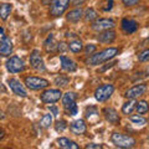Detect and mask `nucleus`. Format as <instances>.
<instances>
[{
    "mask_svg": "<svg viewBox=\"0 0 149 149\" xmlns=\"http://www.w3.org/2000/svg\"><path fill=\"white\" fill-rule=\"evenodd\" d=\"M118 49L117 47H109L106 50H102L100 52L92 54L90 57L87 58V65L90 66H97V65H102L103 62L109 61L111 58H113L116 55L118 54Z\"/></svg>",
    "mask_w": 149,
    "mask_h": 149,
    "instance_id": "f257e3e1",
    "label": "nucleus"
},
{
    "mask_svg": "<svg viewBox=\"0 0 149 149\" xmlns=\"http://www.w3.org/2000/svg\"><path fill=\"white\" fill-rule=\"evenodd\" d=\"M111 142L117 148H124V149L133 148L136 146V139L133 137L127 136V134H122V133H113L111 136Z\"/></svg>",
    "mask_w": 149,
    "mask_h": 149,
    "instance_id": "f03ea898",
    "label": "nucleus"
},
{
    "mask_svg": "<svg viewBox=\"0 0 149 149\" xmlns=\"http://www.w3.org/2000/svg\"><path fill=\"white\" fill-rule=\"evenodd\" d=\"M71 0H51L50 4V15L54 17H58L67 10L68 4Z\"/></svg>",
    "mask_w": 149,
    "mask_h": 149,
    "instance_id": "7ed1b4c3",
    "label": "nucleus"
},
{
    "mask_svg": "<svg viewBox=\"0 0 149 149\" xmlns=\"http://www.w3.org/2000/svg\"><path fill=\"white\" fill-rule=\"evenodd\" d=\"M25 85L27 88H30L32 91H39V90H44V88L49 87L50 82L47 80H45L42 77H26L25 78Z\"/></svg>",
    "mask_w": 149,
    "mask_h": 149,
    "instance_id": "20e7f679",
    "label": "nucleus"
},
{
    "mask_svg": "<svg viewBox=\"0 0 149 149\" xmlns=\"http://www.w3.org/2000/svg\"><path fill=\"white\" fill-rule=\"evenodd\" d=\"M113 92H114L113 85L106 83V85L97 87V90L95 91V98L98 102H106L107 100L111 98V96L113 95Z\"/></svg>",
    "mask_w": 149,
    "mask_h": 149,
    "instance_id": "39448f33",
    "label": "nucleus"
},
{
    "mask_svg": "<svg viewBox=\"0 0 149 149\" xmlns=\"http://www.w3.org/2000/svg\"><path fill=\"white\" fill-rule=\"evenodd\" d=\"M5 66H6V70L10 73H19V72H22L25 70L24 61H22L20 57H17V56H11V57L6 61Z\"/></svg>",
    "mask_w": 149,
    "mask_h": 149,
    "instance_id": "423d86ee",
    "label": "nucleus"
},
{
    "mask_svg": "<svg viewBox=\"0 0 149 149\" xmlns=\"http://www.w3.org/2000/svg\"><path fill=\"white\" fill-rule=\"evenodd\" d=\"M116 26V22L112 20V19H108V17H102V19H97V20H95L92 22V30L95 31H104V30H111L113 29V27Z\"/></svg>",
    "mask_w": 149,
    "mask_h": 149,
    "instance_id": "0eeeda50",
    "label": "nucleus"
},
{
    "mask_svg": "<svg viewBox=\"0 0 149 149\" xmlns=\"http://www.w3.org/2000/svg\"><path fill=\"white\" fill-rule=\"evenodd\" d=\"M62 97V93L60 90H47L44 91L41 95V101L44 103H56Z\"/></svg>",
    "mask_w": 149,
    "mask_h": 149,
    "instance_id": "6e6552de",
    "label": "nucleus"
},
{
    "mask_svg": "<svg viewBox=\"0 0 149 149\" xmlns=\"http://www.w3.org/2000/svg\"><path fill=\"white\" fill-rule=\"evenodd\" d=\"M8 85L10 87V90L15 93L16 96H20V97H27V92L25 90L24 85L17 80V78H9L8 80Z\"/></svg>",
    "mask_w": 149,
    "mask_h": 149,
    "instance_id": "1a4fd4ad",
    "label": "nucleus"
},
{
    "mask_svg": "<svg viewBox=\"0 0 149 149\" xmlns=\"http://www.w3.org/2000/svg\"><path fill=\"white\" fill-rule=\"evenodd\" d=\"M30 65L31 67L36 70V71H45V65L42 61V57L40 56V51L39 50H34L30 55Z\"/></svg>",
    "mask_w": 149,
    "mask_h": 149,
    "instance_id": "9d476101",
    "label": "nucleus"
},
{
    "mask_svg": "<svg viewBox=\"0 0 149 149\" xmlns=\"http://www.w3.org/2000/svg\"><path fill=\"white\" fill-rule=\"evenodd\" d=\"M147 91V85H144V83H141V85H136L133 86L132 88H129V90L125 92V97L129 100H134V98H138V97L143 96L144 93Z\"/></svg>",
    "mask_w": 149,
    "mask_h": 149,
    "instance_id": "9b49d317",
    "label": "nucleus"
},
{
    "mask_svg": "<svg viewBox=\"0 0 149 149\" xmlns=\"http://www.w3.org/2000/svg\"><path fill=\"white\" fill-rule=\"evenodd\" d=\"M70 130L76 134V136H81V134H85L86 130H87V127H86V123L83 119H77L72 122L70 124Z\"/></svg>",
    "mask_w": 149,
    "mask_h": 149,
    "instance_id": "f8f14e48",
    "label": "nucleus"
},
{
    "mask_svg": "<svg viewBox=\"0 0 149 149\" xmlns=\"http://www.w3.org/2000/svg\"><path fill=\"white\" fill-rule=\"evenodd\" d=\"M103 114H104V118L107 119V122H109L112 124H118L119 123L120 118H119L118 112L114 108H112V107H107V108H104Z\"/></svg>",
    "mask_w": 149,
    "mask_h": 149,
    "instance_id": "ddd939ff",
    "label": "nucleus"
},
{
    "mask_svg": "<svg viewBox=\"0 0 149 149\" xmlns=\"http://www.w3.org/2000/svg\"><path fill=\"white\" fill-rule=\"evenodd\" d=\"M13 52V41L4 36L0 41V56H10Z\"/></svg>",
    "mask_w": 149,
    "mask_h": 149,
    "instance_id": "4468645a",
    "label": "nucleus"
},
{
    "mask_svg": "<svg viewBox=\"0 0 149 149\" xmlns=\"http://www.w3.org/2000/svg\"><path fill=\"white\" fill-rule=\"evenodd\" d=\"M116 39V32L113 30H104V31H101L98 36H97V40L100 41L101 44H109V42H113Z\"/></svg>",
    "mask_w": 149,
    "mask_h": 149,
    "instance_id": "2eb2a0df",
    "label": "nucleus"
},
{
    "mask_svg": "<svg viewBox=\"0 0 149 149\" xmlns=\"http://www.w3.org/2000/svg\"><path fill=\"white\" fill-rule=\"evenodd\" d=\"M60 62H61L62 70H65L66 72H74L77 70V65L67 56H63V55L60 56Z\"/></svg>",
    "mask_w": 149,
    "mask_h": 149,
    "instance_id": "dca6fc26",
    "label": "nucleus"
},
{
    "mask_svg": "<svg viewBox=\"0 0 149 149\" xmlns=\"http://www.w3.org/2000/svg\"><path fill=\"white\" fill-rule=\"evenodd\" d=\"M122 29L124 32H127V34H133V32H136L137 29H138V24L137 21L132 20V19H123L122 20Z\"/></svg>",
    "mask_w": 149,
    "mask_h": 149,
    "instance_id": "f3484780",
    "label": "nucleus"
},
{
    "mask_svg": "<svg viewBox=\"0 0 149 149\" xmlns=\"http://www.w3.org/2000/svg\"><path fill=\"white\" fill-rule=\"evenodd\" d=\"M76 98H77V95L74 92L65 93V95L62 96V104H63V107L68 111L74 103H76Z\"/></svg>",
    "mask_w": 149,
    "mask_h": 149,
    "instance_id": "a211bd4d",
    "label": "nucleus"
},
{
    "mask_svg": "<svg viewBox=\"0 0 149 149\" xmlns=\"http://www.w3.org/2000/svg\"><path fill=\"white\" fill-rule=\"evenodd\" d=\"M57 144L60 148H63V149H78V144L76 142H73L68 138H65V137L58 138Z\"/></svg>",
    "mask_w": 149,
    "mask_h": 149,
    "instance_id": "6ab92c4d",
    "label": "nucleus"
},
{
    "mask_svg": "<svg viewBox=\"0 0 149 149\" xmlns=\"http://www.w3.org/2000/svg\"><path fill=\"white\" fill-rule=\"evenodd\" d=\"M82 15H83V11L81 10V9H73V10L67 13L66 19L70 22H77V21L81 20Z\"/></svg>",
    "mask_w": 149,
    "mask_h": 149,
    "instance_id": "aec40b11",
    "label": "nucleus"
},
{
    "mask_svg": "<svg viewBox=\"0 0 149 149\" xmlns=\"http://www.w3.org/2000/svg\"><path fill=\"white\" fill-rule=\"evenodd\" d=\"M11 11H13L11 4H8V3L0 4V17H1L3 20H6L9 17V15L11 14Z\"/></svg>",
    "mask_w": 149,
    "mask_h": 149,
    "instance_id": "412c9836",
    "label": "nucleus"
},
{
    "mask_svg": "<svg viewBox=\"0 0 149 149\" xmlns=\"http://www.w3.org/2000/svg\"><path fill=\"white\" fill-rule=\"evenodd\" d=\"M86 118L90 120V122H95V120H97L100 118V114H98V111H97L96 107H88V108L86 109Z\"/></svg>",
    "mask_w": 149,
    "mask_h": 149,
    "instance_id": "4be33fe9",
    "label": "nucleus"
},
{
    "mask_svg": "<svg viewBox=\"0 0 149 149\" xmlns=\"http://www.w3.org/2000/svg\"><path fill=\"white\" fill-rule=\"evenodd\" d=\"M83 49V45H82V41L81 40H72V41H70V44H68V50L70 51H72V52L74 54H77V52H80V51H82Z\"/></svg>",
    "mask_w": 149,
    "mask_h": 149,
    "instance_id": "5701e85b",
    "label": "nucleus"
},
{
    "mask_svg": "<svg viewBox=\"0 0 149 149\" xmlns=\"http://www.w3.org/2000/svg\"><path fill=\"white\" fill-rule=\"evenodd\" d=\"M83 15H85V20L86 21H95V20H97L98 14H97V11L93 8H88V9H86V11H85Z\"/></svg>",
    "mask_w": 149,
    "mask_h": 149,
    "instance_id": "b1692460",
    "label": "nucleus"
},
{
    "mask_svg": "<svg viewBox=\"0 0 149 149\" xmlns=\"http://www.w3.org/2000/svg\"><path fill=\"white\" fill-rule=\"evenodd\" d=\"M136 106H137V103L134 102L133 100H129L128 102H125V103L123 104V107H122V112L124 114H130L132 112L134 111V108H136Z\"/></svg>",
    "mask_w": 149,
    "mask_h": 149,
    "instance_id": "393cba45",
    "label": "nucleus"
},
{
    "mask_svg": "<svg viewBox=\"0 0 149 149\" xmlns=\"http://www.w3.org/2000/svg\"><path fill=\"white\" fill-rule=\"evenodd\" d=\"M136 109L138 112V114H146L147 112H149V104L147 101H139L137 106H136Z\"/></svg>",
    "mask_w": 149,
    "mask_h": 149,
    "instance_id": "a878e982",
    "label": "nucleus"
},
{
    "mask_svg": "<svg viewBox=\"0 0 149 149\" xmlns=\"http://www.w3.org/2000/svg\"><path fill=\"white\" fill-rule=\"evenodd\" d=\"M129 119H130V122H132L133 124L139 125V127H143V125H146V123H147V119L144 118V117H142V116H139V114H137V116H130Z\"/></svg>",
    "mask_w": 149,
    "mask_h": 149,
    "instance_id": "bb28decb",
    "label": "nucleus"
},
{
    "mask_svg": "<svg viewBox=\"0 0 149 149\" xmlns=\"http://www.w3.org/2000/svg\"><path fill=\"white\" fill-rule=\"evenodd\" d=\"M45 47L47 51H55V49H57V45H55V39H54V35H50L47 37V40L45 41Z\"/></svg>",
    "mask_w": 149,
    "mask_h": 149,
    "instance_id": "cd10ccee",
    "label": "nucleus"
},
{
    "mask_svg": "<svg viewBox=\"0 0 149 149\" xmlns=\"http://www.w3.org/2000/svg\"><path fill=\"white\" fill-rule=\"evenodd\" d=\"M51 124H52V116H51V113L50 114H45L42 117V119H41L40 125L42 128H49Z\"/></svg>",
    "mask_w": 149,
    "mask_h": 149,
    "instance_id": "c85d7f7f",
    "label": "nucleus"
},
{
    "mask_svg": "<svg viewBox=\"0 0 149 149\" xmlns=\"http://www.w3.org/2000/svg\"><path fill=\"white\" fill-rule=\"evenodd\" d=\"M68 82H70V78L67 76H60V77H56L55 78V83L57 86H67L68 85Z\"/></svg>",
    "mask_w": 149,
    "mask_h": 149,
    "instance_id": "c756f323",
    "label": "nucleus"
},
{
    "mask_svg": "<svg viewBox=\"0 0 149 149\" xmlns=\"http://www.w3.org/2000/svg\"><path fill=\"white\" fill-rule=\"evenodd\" d=\"M66 127H67L66 120H63V119L57 120V122H56V124H55V129H56V132H63V130L66 129Z\"/></svg>",
    "mask_w": 149,
    "mask_h": 149,
    "instance_id": "7c9ffc66",
    "label": "nucleus"
},
{
    "mask_svg": "<svg viewBox=\"0 0 149 149\" xmlns=\"http://www.w3.org/2000/svg\"><path fill=\"white\" fill-rule=\"evenodd\" d=\"M138 60H139L141 62H147V61H149V49L143 50L142 52L138 55Z\"/></svg>",
    "mask_w": 149,
    "mask_h": 149,
    "instance_id": "2f4dec72",
    "label": "nucleus"
},
{
    "mask_svg": "<svg viewBox=\"0 0 149 149\" xmlns=\"http://www.w3.org/2000/svg\"><path fill=\"white\" fill-rule=\"evenodd\" d=\"M104 5H101L102 11H111L112 8H113V0H103Z\"/></svg>",
    "mask_w": 149,
    "mask_h": 149,
    "instance_id": "473e14b6",
    "label": "nucleus"
},
{
    "mask_svg": "<svg viewBox=\"0 0 149 149\" xmlns=\"http://www.w3.org/2000/svg\"><path fill=\"white\" fill-rule=\"evenodd\" d=\"M85 52L87 55H92V54H95L96 52V45H93V44H88L85 46Z\"/></svg>",
    "mask_w": 149,
    "mask_h": 149,
    "instance_id": "72a5a7b5",
    "label": "nucleus"
},
{
    "mask_svg": "<svg viewBox=\"0 0 149 149\" xmlns=\"http://www.w3.org/2000/svg\"><path fill=\"white\" fill-rule=\"evenodd\" d=\"M123 4L125 6H134V5H137L139 0H122Z\"/></svg>",
    "mask_w": 149,
    "mask_h": 149,
    "instance_id": "f704fd0d",
    "label": "nucleus"
},
{
    "mask_svg": "<svg viewBox=\"0 0 149 149\" xmlns=\"http://www.w3.org/2000/svg\"><path fill=\"white\" fill-rule=\"evenodd\" d=\"M87 149H101L102 148V144H96V143H90L86 146Z\"/></svg>",
    "mask_w": 149,
    "mask_h": 149,
    "instance_id": "c9c22d12",
    "label": "nucleus"
},
{
    "mask_svg": "<svg viewBox=\"0 0 149 149\" xmlns=\"http://www.w3.org/2000/svg\"><path fill=\"white\" fill-rule=\"evenodd\" d=\"M67 49H68V45L66 46V44H65V42H58V44H57V50H58V51H61V52L66 51Z\"/></svg>",
    "mask_w": 149,
    "mask_h": 149,
    "instance_id": "e433bc0d",
    "label": "nucleus"
},
{
    "mask_svg": "<svg viewBox=\"0 0 149 149\" xmlns=\"http://www.w3.org/2000/svg\"><path fill=\"white\" fill-rule=\"evenodd\" d=\"M68 112H70V114H71V116H76L77 114V112H78V108H77V104L76 103H74L72 107H71V108H70L68 109Z\"/></svg>",
    "mask_w": 149,
    "mask_h": 149,
    "instance_id": "4c0bfd02",
    "label": "nucleus"
},
{
    "mask_svg": "<svg viewBox=\"0 0 149 149\" xmlns=\"http://www.w3.org/2000/svg\"><path fill=\"white\" fill-rule=\"evenodd\" d=\"M49 109H50V112H52V114L55 116V117H57V114H58V109L56 108V107L50 106V107H49Z\"/></svg>",
    "mask_w": 149,
    "mask_h": 149,
    "instance_id": "58836bf2",
    "label": "nucleus"
},
{
    "mask_svg": "<svg viewBox=\"0 0 149 149\" xmlns=\"http://www.w3.org/2000/svg\"><path fill=\"white\" fill-rule=\"evenodd\" d=\"M82 3H83V0H73V5H76V6L81 5Z\"/></svg>",
    "mask_w": 149,
    "mask_h": 149,
    "instance_id": "ea45409f",
    "label": "nucleus"
},
{
    "mask_svg": "<svg viewBox=\"0 0 149 149\" xmlns=\"http://www.w3.org/2000/svg\"><path fill=\"white\" fill-rule=\"evenodd\" d=\"M41 1H42V4H44V5H47V4H50V1H51V0H41Z\"/></svg>",
    "mask_w": 149,
    "mask_h": 149,
    "instance_id": "a19ab883",
    "label": "nucleus"
},
{
    "mask_svg": "<svg viewBox=\"0 0 149 149\" xmlns=\"http://www.w3.org/2000/svg\"><path fill=\"white\" fill-rule=\"evenodd\" d=\"M4 117H5V114L3 113V111H0V119H3Z\"/></svg>",
    "mask_w": 149,
    "mask_h": 149,
    "instance_id": "79ce46f5",
    "label": "nucleus"
},
{
    "mask_svg": "<svg viewBox=\"0 0 149 149\" xmlns=\"http://www.w3.org/2000/svg\"><path fill=\"white\" fill-rule=\"evenodd\" d=\"M4 34V29H3V27H0V35H3Z\"/></svg>",
    "mask_w": 149,
    "mask_h": 149,
    "instance_id": "37998d69",
    "label": "nucleus"
},
{
    "mask_svg": "<svg viewBox=\"0 0 149 149\" xmlns=\"http://www.w3.org/2000/svg\"><path fill=\"white\" fill-rule=\"evenodd\" d=\"M148 39H149V37H148Z\"/></svg>",
    "mask_w": 149,
    "mask_h": 149,
    "instance_id": "c03bdc74",
    "label": "nucleus"
}]
</instances>
